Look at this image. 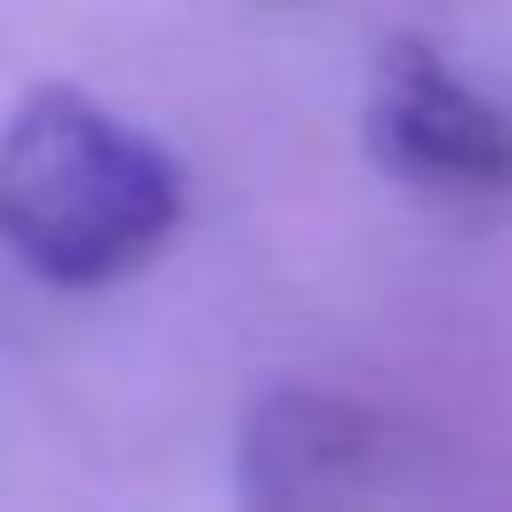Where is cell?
<instances>
[{
    "label": "cell",
    "mask_w": 512,
    "mask_h": 512,
    "mask_svg": "<svg viewBox=\"0 0 512 512\" xmlns=\"http://www.w3.org/2000/svg\"><path fill=\"white\" fill-rule=\"evenodd\" d=\"M184 224L176 160L80 88H32L0 120V248L48 288H104Z\"/></svg>",
    "instance_id": "obj_1"
},
{
    "label": "cell",
    "mask_w": 512,
    "mask_h": 512,
    "mask_svg": "<svg viewBox=\"0 0 512 512\" xmlns=\"http://www.w3.org/2000/svg\"><path fill=\"white\" fill-rule=\"evenodd\" d=\"M240 496L264 512L304 504H424L456 496L448 440L408 424L400 408L280 384L240 416Z\"/></svg>",
    "instance_id": "obj_2"
},
{
    "label": "cell",
    "mask_w": 512,
    "mask_h": 512,
    "mask_svg": "<svg viewBox=\"0 0 512 512\" xmlns=\"http://www.w3.org/2000/svg\"><path fill=\"white\" fill-rule=\"evenodd\" d=\"M368 160L440 200H512V112L432 40H384L360 96Z\"/></svg>",
    "instance_id": "obj_3"
}]
</instances>
